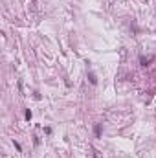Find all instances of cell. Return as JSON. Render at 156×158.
I'll return each instance as SVG.
<instances>
[{
    "label": "cell",
    "instance_id": "6da1fadb",
    "mask_svg": "<svg viewBox=\"0 0 156 158\" xmlns=\"http://www.w3.org/2000/svg\"><path fill=\"white\" fill-rule=\"evenodd\" d=\"M101 134V127L99 125H95V136H99Z\"/></svg>",
    "mask_w": 156,
    "mask_h": 158
},
{
    "label": "cell",
    "instance_id": "7a4b0ae2",
    "mask_svg": "<svg viewBox=\"0 0 156 158\" xmlns=\"http://www.w3.org/2000/svg\"><path fill=\"white\" fill-rule=\"evenodd\" d=\"M142 64H143V66H147V64H149V59H145V57H142Z\"/></svg>",
    "mask_w": 156,
    "mask_h": 158
}]
</instances>
